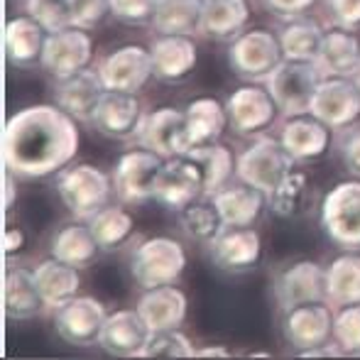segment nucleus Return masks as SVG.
Masks as SVG:
<instances>
[{"label":"nucleus","instance_id":"32","mask_svg":"<svg viewBox=\"0 0 360 360\" xmlns=\"http://www.w3.org/2000/svg\"><path fill=\"white\" fill-rule=\"evenodd\" d=\"M98 250L101 248L91 233L89 223H81V218H76V223H67L52 240V255L79 267V270L94 265Z\"/></svg>","mask_w":360,"mask_h":360},{"label":"nucleus","instance_id":"3","mask_svg":"<svg viewBox=\"0 0 360 360\" xmlns=\"http://www.w3.org/2000/svg\"><path fill=\"white\" fill-rule=\"evenodd\" d=\"M323 74L316 67V62H294V59H282V64L265 79L267 91L275 98L280 113L304 115L311 110V101L321 84Z\"/></svg>","mask_w":360,"mask_h":360},{"label":"nucleus","instance_id":"31","mask_svg":"<svg viewBox=\"0 0 360 360\" xmlns=\"http://www.w3.org/2000/svg\"><path fill=\"white\" fill-rule=\"evenodd\" d=\"M186 113V140L189 147L211 145L223 135L228 123V110L216 98H196L184 108Z\"/></svg>","mask_w":360,"mask_h":360},{"label":"nucleus","instance_id":"38","mask_svg":"<svg viewBox=\"0 0 360 360\" xmlns=\"http://www.w3.org/2000/svg\"><path fill=\"white\" fill-rule=\"evenodd\" d=\"M179 226L191 240L211 243L223 231L221 214L214 206V201H191L186 209L179 211Z\"/></svg>","mask_w":360,"mask_h":360},{"label":"nucleus","instance_id":"11","mask_svg":"<svg viewBox=\"0 0 360 360\" xmlns=\"http://www.w3.org/2000/svg\"><path fill=\"white\" fill-rule=\"evenodd\" d=\"M108 319L105 307L94 297H74L59 309H54L57 333L72 346H96Z\"/></svg>","mask_w":360,"mask_h":360},{"label":"nucleus","instance_id":"39","mask_svg":"<svg viewBox=\"0 0 360 360\" xmlns=\"http://www.w3.org/2000/svg\"><path fill=\"white\" fill-rule=\"evenodd\" d=\"M304 199H307V174L294 169L267 194V204H270L272 214L282 218L297 216L304 206Z\"/></svg>","mask_w":360,"mask_h":360},{"label":"nucleus","instance_id":"16","mask_svg":"<svg viewBox=\"0 0 360 360\" xmlns=\"http://www.w3.org/2000/svg\"><path fill=\"white\" fill-rule=\"evenodd\" d=\"M333 319L336 316L331 314V307H326L323 302H309L285 311L282 333L289 346L302 353L328 343L333 333Z\"/></svg>","mask_w":360,"mask_h":360},{"label":"nucleus","instance_id":"50","mask_svg":"<svg viewBox=\"0 0 360 360\" xmlns=\"http://www.w3.org/2000/svg\"><path fill=\"white\" fill-rule=\"evenodd\" d=\"M3 189H5V194H3V206H5V209H10V204H13V196H15V186H13V179H10V172L5 174Z\"/></svg>","mask_w":360,"mask_h":360},{"label":"nucleus","instance_id":"27","mask_svg":"<svg viewBox=\"0 0 360 360\" xmlns=\"http://www.w3.org/2000/svg\"><path fill=\"white\" fill-rule=\"evenodd\" d=\"M3 304L10 319H32L47 309L32 272L13 265L3 277Z\"/></svg>","mask_w":360,"mask_h":360},{"label":"nucleus","instance_id":"6","mask_svg":"<svg viewBox=\"0 0 360 360\" xmlns=\"http://www.w3.org/2000/svg\"><path fill=\"white\" fill-rule=\"evenodd\" d=\"M321 228L336 245L360 248V181H341L323 196Z\"/></svg>","mask_w":360,"mask_h":360},{"label":"nucleus","instance_id":"24","mask_svg":"<svg viewBox=\"0 0 360 360\" xmlns=\"http://www.w3.org/2000/svg\"><path fill=\"white\" fill-rule=\"evenodd\" d=\"M328 130L331 128L314 115H294L282 128L280 143L297 162H311L319 160L328 150V140H331Z\"/></svg>","mask_w":360,"mask_h":360},{"label":"nucleus","instance_id":"1","mask_svg":"<svg viewBox=\"0 0 360 360\" xmlns=\"http://www.w3.org/2000/svg\"><path fill=\"white\" fill-rule=\"evenodd\" d=\"M76 118L59 105H30L8 120L3 135V160L10 174L42 179L76 157Z\"/></svg>","mask_w":360,"mask_h":360},{"label":"nucleus","instance_id":"28","mask_svg":"<svg viewBox=\"0 0 360 360\" xmlns=\"http://www.w3.org/2000/svg\"><path fill=\"white\" fill-rule=\"evenodd\" d=\"M34 282H37L42 299L47 304V309H59L62 304H67L69 299L76 297L81 287V277H79V267L69 265V262L59 260V257H49L42 260L37 267L32 270Z\"/></svg>","mask_w":360,"mask_h":360},{"label":"nucleus","instance_id":"2","mask_svg":"<svg viewBox=\"0 0 360 360\" xmlns=\"http://www.w3.org/2000/svg\"><path fill=\"white\" fill-rule=\"evenodd\" d=\"M186 267V252L174 238L157 236L147 238L133 250L130 275L140 289H155L162 285H174Z\"/></svg>","mask_w":360,"mask_h":360},{"label":"nucleus","instance_id":"22","mask_svg":"<svg viewBox=\"0 0 360 360\" xmlns=\"http://www.w3.org/2000/svg\"><path fill=\"white\" fill-rule=\"evenodd\" d=\"M152 74L160 81H181L196 67V44L186 34H162L150 44Z\"/></svg>","mask_w":360,"mask_h":360},{"label":"nucleus","instance_id":"19","mask_svg":"<svg viewBox=\"0 0 360 360\" xmlns=\"http://www.w3.org/2000/svg\"><path fill=\"white\" fill-rule=\"evenodd\" d=\"M98 72L108 91H128V94H138L150 81V76H155L150 49L140 47V44H125V47L110 52L101 62Z\"/></svg>","mask_w":360,"mask_h":360},{"label":"nucleus","instance_id":"40","mask_svg":"<svg viewBox=\"0 0 360 360\" xmlns=\"http://www.w3.org/2000/svg\"><path fill=\"white\" fill-rule=\"evenodd\" d=\"M143 358H196V348L176 328L155 331L147 341Z\"/></svg>","mask_w":360,"mask_h":360},{"label":"nucleus","instance_id":"42","mask_svg":"<svg viewBox=\"0 0 360 360\" xmlns=\"http://www.w3.org/2000/svg\"><path fill=\"white\" fill-rule=\"evenodd\" d=\"M333 338L346 353H360V302L348 304L333 319Z\"/></svg>","mask_w":360,"mask_h":360},{"label":"nucleus","instance_id":"17","mask_svg":"<svg viewBox=\"0 0 360 360\" xmlns=\"http://www.w3.org/2000/svg\"><path fill=\"white\" fill-rule=\"evenodd\" d=\"M199 196H204V184H201V174L194 162L186 155L167 160L155 184L157 204L179 214L181 209H186Z\"/></svg>","mask_w":360,"mask_h":360},{"label":"nucleus","instance_id":"9","mask_svg":"<svg viewBox=\"0 0 360 360\" xmlns=\"http://www.w3.org/2000/svg\"><path fill=\"white\" fill-rule=\"evenodd\" d=\"M309 113L331 130H346L360 118V89L348 76H323Z\"/></svg>","mask_w":360,"mask_h":360},{"label":"nucleus","instance_id":"21","mask_svg":"<svg viewBox=\"0 0 360 360\" xmlns=\"http://www.w3.org/2000/svg\"><path fill=\"white\" fill-rule=\"evenodd\" d=\"M105 91L108 89L101 79V72L81 69V72L67 76V79H57L54 96H57L59 108L67 110L72 118L81 120V123H91Z\"/></svg>","mask_w":360,"mask_h":360},{"label":"nucleus","instance_id":"4","mask_svg":"<svg viewBox=\"0 0 360 360\" xmlns=\"http://www.w3.org/2000/svg\"><path fill=\"white\" fill-rule=\"evenodd\" d=\"M294 162L297 160L289 155L280 140L260 135L255 143L238 157L236 174L240 181L270 194L289 172L294 169Z\"/></svg>","mask_w":360,"mask_h":360},{"label":"nucleus","instance_id":"29","mask_svg":"<svg viewBox=\"0 0 360 360\" xmlns=\"http://www.w3.org/2000/svg\"><path fill=\"white\" fill-rule=\"evenodd\" d=\"M360 62V39L351 30L338 27L323 34L316 67L323 76H351Z\"/></svg>","mask_w":360,"mask_h":360},{"label":"nucleus","instance_id":"30","mask_svg":"<svg viewBox=\"0 0 360 360\" xmlns=\"http://www.w3.org/2000/svg\"><path fill=\"white\" fill-rule=\"evenodd\" d=\"M250 22L248 0H206L201 15V32L214 39H231Z\"/></svg>","mask_w":360,"mask_h":360},{"label":"nucleus","instance_id":"8","mask_svg":"<svg viewBox=\"0 0 360 360\" xmlns=\"http://www.w3.org/2000/svg\"><path fill=\"white\" fill-rule=\"evenodd\" d=\"M167 160L152 150L125 152L113 169V189L123 204H145L155 199V184Z\"/></svg>","mask_w":360,"mask_h":360},{"label":"nucleus","instance_id":"45","mask_svg":"<svg viewBox=\"0 0 360 360\" xmlns=\"http://www.w3.org/2000/svg\"><path fill=\"white\" fill-rule=\"evenodd\" d=\"M338 152H341L346 169H351L353 174L360 176V125L343 130L341 140H338Z\"/></svg>","mask_w":360,"mask_h":360},{"label":"nucleus","instance_id":"10","mask_svg":"<svg viewBox=\"0 0 360 360\" xmlns=\"http://www.w3.org/2000/svg\"><path fill=\"white\" fill-rule=\"evenodd\" d=\"M272 292L282 311L309 302H323L326 299V270L314 260L292 262L277 272Z\"/></svg>","mask_w":360,"mask_h":360},{"label":"nucleus","instance_id":"13","mask_svg":"<svg viewBox=\"0 0 360 360\" xmlns=\"http://www.w3.org/2000/svg\"><path fill=\"white\" fill-rule=\"evenodd\" d=\"M138 143L160 155L162 160H174L186 155L189 140H186V113L179 108H157L145 115L140 125Z\"/></svg>","mask_w":360,"mask_h":360},{"label":"nucleus","instance_id":"33","mask_svg":"<svg viewBox=\"0 0 360 360\" xmlns=\"http://www.w3.org/2000/svg\"><path fill=\"white\" fill-rule=\"evenodd\" d=\"M206 0H157L152 25L160 34L201 32V15Z\"/></svg>","mask_w":360,"mask_h":360},{"label":"nucleus","instance_id":"12","mask_svg":"<svg viewBox=\"0 0 360 360\" xmlns=\"http://www.w3.org/2000/svg\"><path fill=\"white\" fill-rule=\"evenodd\" d=\"M91 57H94V42L81 27H64L57 32L47 34L42 52V67L54 79H67L81 69L89 67Z\"/></svg>","mask_w":360,"mask_h":360},{"label":"nucleus","instance_id":"41","mask_svg":"<svg viewBox=\"0 0 360 360\" xmlns=\"http://www.w3.org/2000/svg\"><path fill=\"white\" fill-rule=\"evenodd\" d=\"M27 13L42 25L47 32L72 27V8L69 0H25Z\"/></svg>","mask_w":360,"mask_h":360},{"label":"nucleus","instance_id":"46","mask_svg":"<svg viewBox=\"0 0 360 360\" xmlns=\"http://www.w3.org/2000/svg\"><path fill=\"white\" fill-rule=\"evenodd\" d=\"M328 10H331L338 27H360V0H328Z\"/></svg>","mask_w":360,"mask_h":360},{"label":"nucleus","instance_id":"51","mask_svg":"<svg viewBox=\"0 0 360 360\" xmlns=\"http://www.w3.org/2000/svg\"><path fill=\"white\" fill-rule=\"evenodd\" d=\"M351 79H353V81H356V86H358V89H360V62H358V67H356V69H353Z\"/></svg>","mask_w":360,"mask_h":360},{"label":"nucleus","instance_id":"18","mask_svg":"<svg viewBox=\"0 0 360 360\" xmlns=\"http://www.w3.org/2000/svg\"><path fill=\"white\" fill-rule=\"evenodd\" d=\"M143 120V105L135 98V94H128V91H105L98 108H96L91 125L110 140H130L138 138Z\"/></svg>","mask_w":360,"mask_h":360},{"label":"nucleus","instance_id":"26","mask_svg":"<svg viewBox=\"0 0 360 360\" xmlns=\"http://www.w3.org/2000/svg\"><path fill=\"white\" fill-rule=\"evenodd\" d=\"M47 30L32 18H13L5 25V57L15 67H32L42 62L44 42H47Z\"/></svg>","mask_w":360,"mask_h":360},{"label":"nucleus","instance_id":"44","mask_svg":"<svg viewBox=\"0 0 360 360\" xmlns=\"http://www.w3.org/2000/svg\"><path fill=\"white\" fill-rule=\"evenodd\" d=\"M157 0H110L113 15L123 22L130 25H143L152 22Z\"/></svg>","mask_w":360,"mask_h":360},{"label":"nucleus","instance_id":"14","mask_svg":"<svg viewBox=\"0 0 360 360\" xmlns=\"http://www.w3.org/2000/svg\"><path fill=\"white\" fill-rule=\"evenodd\" d=\"M209 250L216 267L240 275L260 262L262 240L250 226H223V231L209 243Z\"/></svg>","mask_w":360,"mask_h":360},{"label":"nucleus","instance_id":"43","mask_svg":"<svg viewBox=\"0 0 360 360\" xmlns=\"http://www.w3.org/2000/svg\"><path fill=\"white\" fill-rule=\"evenodd\" d=\"M69 8H72V25L81 30L98 27L108 15H113L110 0H69Z\"/></svg>","mask_w":360,"mask_h":360},{"label":"nucleus","instance_id":"20","mask_svg":"<svg viewBox=\"0 0 360 360\" xmlns=\"http://www.w3.org/2000/svg\"><path fill=\"white\" fill-rule=\"evenodd\" d=\"M152 331L138 309H118L103 323L98 346L118 358H143Z\"/></svg>","mask_w":360,"mask_h":360},{"label":"nucleus","instance_id":"37","mask_svg":"<svg viewBox=\"0 0 360 360\" xmlns=\"http://www.w3.org/2000/svg\"><path fill=\"white\" fill-rule=\"evenodd\" d=\"M86 223H89L98 248L105 252L120 248L133 233V216H130V211L120 209V206H103Z\"/></svg>","mask_w":360,"mask_h":360},{"label":"nucleus","instance_id":"48","mask_svg":"<svg viewBox=\"0 0 360 360\" xmlns=\"http://www.w3.org/2000/svg\"><path fill=\"white\" fill-rule=\"evenodd\" d=\"M3 248H5V255H15L25 248V233L22 228H15L10 226L3 236Z\"/></svg>","mask_w":360,"mask_h":360},{"label":"nucleus","instance_id":"25","mask_svg":"<svg viewBox=\"0 0 360 360\" xmlns=\"http://www.w3.org/2000/svg\"><path fill=\"white\" fill-rule=\"evenodd\" d=\"M265 191L245 184H223L214 194V206L223 226H252L265 209Z\"/></svg>","mask_w":360,"mask_h":360},{"label":"nucleus","instance_id":"34","mask_svg":"<svg viewBox=\"0 0 360 360\" xmlns=\"http://www.w3.org/2000/svg\"><path fill=\"white\" fill-rule=\"evenodd\" d=\"M186 157L196 165L204 184V196H214L218 189L228 181L233 172V155L228 147L211 143V145H196L186 150Z\"/></svg>","mask_w":360,"mask_h":360},{"label":"nucleus","instance_id":"49","mask_svg":"<svg viewBox=\"0 0 360 360\" xmlns=\"http://www.w3.org/2000/svg\"><path fill=\"white\" fill-rule=\"evenodd\" d=\"M196 358H233V353L223 346H206L196 348Z\"/></svg>","mask_w":360,"mask_h":360},{"label":"nucleus","instance_id":"47","mask_svg":"<svg viewBox=\"0 0 360 360\" xmlns=\"http://www.w3.org/2000/svg\"><path fill=\"white\" fill-rule=\"evenodd\" d=\"M265 8L270 13H275L277 18H302L316 0H262Z\"/></svg>","mask_w":360,"mask_h":360},{"label":"nucleus","instance_id":"35","mask_svg":"<svg viewBox=\"0 0 360 360\" xmlns=\"http://www.w3.org/2000/svg\"><path fill=\"white\" fill-rule=\"evenodd\" d=\"M326 299L336 307L360 302V255H341L326 267Z\"/></svg>","mask_w":360,"mask_h":360},{"label":"nucleus","instance_id":"15","mask_svg":"<svg viewBox=\"0 0 360 360\" xmlns=\"http://www.w3.org/2000/svg\"><path fill=\"white\" fill-rule=\"evenodd\" d=\"M228 123L238 135H260L277 118V103L267 86H243L228 98Z\"/></svg>","mask_w":360,"mask_h":360},{"label":"nucleus","instance_id":"36","mask_svg":"<svg viewBox=\"0 0 360 360\" xmlns=\"http://www.w3.org/2000/svg\"><path fill=\"white\" fill-rule=\"evenodd\" d=\"M323 42V30L309 18H292L280 34L282 54L294 62H316V54Z\"/></svg>","mask_w":360,"mask_h":360},{"label":"nucleus","instance_id":"23","mask_svg":"<svg viewBox=\"0 0 360 360\" xmlns=\"http://www.w3.org/2000/svg\"><path fill=\"white\" fill-rule=\"evenodd\" d=\"M140 316L150 326V331H169L184 323L186 319V297L174 285H162L155 289H145L138 307Z\"/></svg>","mask_w":360,"mask_h":360},{"label":"nucleus","instance_id":"5","mask_svg":"<svg viewBox=\"0 0 360 360\" xmlns=\"http://www.w3.org/2000/svg\"><path fill=\"white\" fill-rule=\"evenodd\" d=\"M57 191L74 218L89 221L103 206H108L110 179L101 169H96V167L76 165L59 172Z\"/></svg>","mask_w":360,"mask_h":360},{"label":"nucleus","instance_id":"7","mask_svg":"<svg viewBox=\"0 0 360 360\" xmlns=\"http://www.w3.org/2000/svg\"><path fill=\"white\" fill-rule=\"evenodd\" d=\"M282 44L267 30L240 32L228 49V64L240 79H267L282 64Z\"/></svg>","mask_w":360,"mask_h":360}]
</instances>
